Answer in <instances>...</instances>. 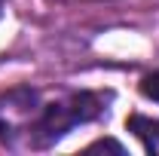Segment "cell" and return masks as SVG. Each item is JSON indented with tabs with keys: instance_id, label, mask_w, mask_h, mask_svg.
Masks as SVG:
<instances>
[{
	"instance_id": "2",
	"label": "cell",
	"mask_w": 159,
	"mask_h": 156,
	"mask_svg": "<svg viewBox=\"0 0 159 156\" xmlns=\"http://www.w3.org/2000/svg\"><path fill=\"white\" fill-rule=\"evenodd\" d=\"M125 129L141 141V147H144L147 153H159V119L132 113V117L125 119Z\"/></svg>"
},
{
	"instance_id": "1",
	"label": "cell",
	"mask_w": 159,
	"mask_h": 156,
	"mask_svg": "<svg viewBox=\"0 0 159 156\" xmlns=\"http://www.w3.org/2000/svg\"><path fill=\"white\" fill-rule=\"evenodd\" d=\"M113 92L101 89H37L16 86L0 95V144L12 153L55 147L77 126L107 117Z\"/></svg>"
},
{
	"instance_id": "3",
	"label": "cell",
	"mask_w": 159,
	"mask_h": 156,
	"mask_svg": "<svg viewBox=\"0 0 159 156\" xmlns=\"http://www.w3.org/2000/svg\"><path fill=\"white\" fill-rule=\"evenodd\" d=\"M138 89H141V95L147 98V101H156V104H159V67L141 77Z\"/></svg>"
},
{
	"instance_id": "4",
	"label": "cell",
	"mask_w": 159,
	"mask_h": 156,
	"mask_svg": "<svg viewBox=\"0 0 159 156\" xmlns=\"http://www.w3.org/2000/svg\"><path fill=\"white\" fill-rule=\"evenodd\" d=\"M86 150H113V153H125V147H122L119 141H110V138H98V141H92Z\"/></svg>"
}]
</instances>
